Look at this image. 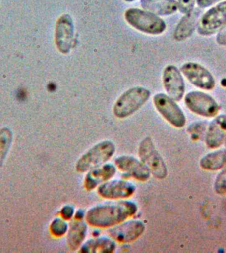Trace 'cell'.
<instances>
[{
  "label": "cell",
  "mask_w": 226,
  "mask_h": 253,
  "mask_svg": "<svg viewBox=\"0 0 226 253\" xmlns=\"http://www.w3.org/2000/svg\"><path fill=\"white\" fill-rule=\"evenodd\" d=\"M138 211V206L130 201L109 202L91 207L85 215L87 223L98 228L112 227L126 221Z\"/></svg>",
  "instance_id": "obj_1"
},
{
  "label": "cell",
  "mask_w": 226,
  "mask_h": 253,
  "mask_svg": "<svg viewBox=\"0 0 226 253\" xmlns=\"http://www.w3.org/2000/svg\"><path fill=\"white\" fill-rule=\"evenodd\" d=\"M124 17L134 29L149 35H160L166 29L164 20L146 10L131 8L125 12Z\"/></svg>",
  "instance_id": "obj_2"
},
{
  "label": "cell",
  "mask_w": 226,
  "mask_h": 253,
  "mask_svg": "<svg viewBox=\"0 0 226 253\" xmlns=\"http://www.w3.org/2000/svg\"><path fill=\"white\" fill-rule=\"evenodd\" d=\"M150 91L144 87L136 86L123 93L113 108L114 116L125 118L134 114L142 108L150 98Z\"/></svg>",
  "instance_id": "obj_3"
},
{
  "label": "cell",
  "mask_w": 226,
  "mask_h": 253,
  "mask_svg": "<svg viewBox=\"0 0 226 253\" xmlns=\"http://www.w3.org/2000/svg\"><path fill=\"white\" fill-rule=\"evenodd\" d=\"M116 147L111 140H103L95 144L79 158L75 168L79 173L89 170L106 163L114 155Z\"/></svg>",
  "instance_id": "obj_4"
},
{
  "label": "cell",
  "mask_w": 226,
  "mask_h": 253,
  "mask_svg": "<svg viewBox=\"0 0 226 253\" xmlns=\"http://www.w3.org/2000/svg\"><path fill=\"white\" fill-rule=\"evenodd\" d=\"M138 155L150 169L151 174L158 179H164L168 175V169L162 156L156 149L152 138L146 137L140 142Z\"/></svg>",
  "instance_id": "obj_5"
},
{
  "label": "cell",
  "mask_w": 226,
  "mask_h": 253,
  "mask_svg": "<svg viewBox=\"0 0 226 253\" xmlns=\"http://www.w3.org/2000/svg\"><path fill=\"white\" fill-rule=\"evenodd\" d=\"M153 102L158 112L172 126L181 128L185 125V116L173 99L168 95L159 93L155 95Z\"/></svg>",
  "instance_id": "obj_6"
},
{
  "label": "cell",
  "mask_w": 226,
  "mask_h": 253,
  "mask_svg": "<svg viewBox=\"0 0 226 253\" xmlns=\"http://www.w3.org/2000/svg\"><path fill=\"white\" fill-rule=\"evenodd\" d=\"M226 25V1H224L208 10L200 17L198 32L202 35H211Z\"/></svg>",
  "instance_id": "obj_7"
},
{
  "label": "cell",
  "mask_w": 226,
  "mask_h": 253,
  "mask_svg": "<svg viewBox=\"0 0 226 253\" xmlns=\"http://www.w3.org/2000/svg\"><path fill=\"white\" fill-rule=\"evenodd\" d=\"M75 27L73 19L68 14L60 16L56 24L55 43L59 52L68 54L72 49Z\"/></svg>",
  "instance_id": "obj_8"
},
{
  "label": "cell",
  "mask_w": 226,
  "mask_h": 253,
  "mask_svg": "<svg viewBox=\"0 0 226 253\" xmlns=\"http://www.w3.org/2000/svg\"><path fill=\"white\" fill-rule=\"evenodd\" d=\"M184 102L192 112L208 118L215 116L219 111V106L212 97L198 91L186 94Z\"/></svg>",
  "instance_id": "obj_9"
},
{
  "label": "cell",
  "mask_w": 226,
  "mask_h": 253,
  "mask_svg": "<svg viewBox=\"0 0 226 253\" xmlns=\"http://www.w3.org/2000/svg\"><path fill=\"white\" fill-rule=\"evenodd\" d=\"M146 225L142 221L133 219L123 221L109 229L111 238L120 243H131L136 240L144 232Z\"/></svg>",
  "instance_id": "obj_10"
},
{
  "label": "cell",
  "mask_w": 226,
  "mask_h": 253,
  "mask_svg": "<svg viewBox=\"0 0 226 253\" xmlns=\"http://www.w3.org/2000/svg\"><path fill=\"white\" fill-rule=\"evenodd\" d=\"M181 71L186 79L198 88L209 90L215 86V80L211 73L197 63H184L181 67Z\"/></svg>",
  "instance_id": "obj_11"
},
{
  "label": "cell",
  "mask_w": 226,
  "mask_h": 253,
  "mask_svg": "<svg viewBox=\"0 0 226 253\" xmlns=\"http://www.w3.org/2000/svg\"><path fill=\"white\" fill-rule=\"evenodd\" d=\"M136 187L130 181L122 179L109 180L101 184L97 192L101 197L109 200L124 199L132 196Z\"/></svg>",
  "instance_id": "obj_12"
},
{
  "label": "cell",
  "mask_w": 226,
  "mask_h": 253,
  "mask_svg": "<svg viewBox=\"0 0 226 253\" xmlns=\"http://www.w3.org/2000/svg\"><path fill=\"white\" fill-rule=\"evenodd\" d=\"M163 83L168 96L175 101H180L185 92V84L177 67L168 65L163 73Z\"/></svg>",
  "instance_id": "obj_13"
},
{
  "label": "cell",
  "mask_w": 226,
  "mask_h": 253,
  "mask_svg": "<svg viewBox=\"0 0 226 253\" xmlns=\"http://www.w3.org/2000/svg\"><path fill=\"white\" fill-rule=\"evenodd\" d=\"M115 166L123 173L138 181H145L150 177L151 172L142 160L132 156L123 155L115 160Z\"/></svg>",
  "instance_id": "obj_14"
},
{
  "label": "cell",
  "mask_w": 226,
  "mask_h": 253,
  "mask_svg": "<svg viewBox=\"0 0 226 253\" xmlns=\"http://www.w3.org/2000/svg\"><path fill=\"white\" fill-rule=\"evenodd\" d=\"M116 173V166L111 163L103 164L87 171L84 179V187L87 191H92L101 184L112 179Z\"/></svg>",
  "instance_id": "obj_15"
},
{
  "label": "cell",
  "mask_w": 226,
  "mask_h": 253,
  "mask_svg": "<svg viewBox=\"0 0 226 253\" xmlns=\"http://www.w3.org/2000/svg\"><path fill=\"white\" fill-rule=\"evenodd\" d=\"M201 13L200 9H194L190 13L185 14L174 30V39L182 41L190 37L198 26Z\"/></svg>",
  "instance_id": "obj_16"
},
{
  "label": "cell",
  "mask_w": 226,
  "mask_h": 253,
  "mask_svg": "<svg viewBox=\"0 0 226 253\" xmlns=\"http://www.w3.org/2000/svg\"><path fill=\"white\" fill-rule=\"evenodd\" d=\"M226 136V116H219L212 121L208 127L206 142L209 147H218Z\"/></svg>",
  "instance_id": "obj_17"
},
{
  "label": "cell",
  "mask_w": 226,
  "mask_h": 253,
  "mask_svg": "<svg viewBox=\"0 0 226 253\" xmlns=\"http://www.w3.org/2000/svg\"><path fill=\"white\" fill-rule=\"evenodd\" d=\"M141 5L144 10L158 16L172 15L178 10L175 0H141Z\"/></svg>",
  "instance_id": "obj_18"
},
{
  "label": "cell",
  "mask_w": 226,
  "mask_h": 253,
  "mask_svg": "<svg viewBox=\"0 0 226 253\" xmlns=\"http://www.w3.org/2000/svg\"><path fill=\"white\" fill-rule=\"evenodd\" d=\"M87 233V225L83 219H75L71 223L67 231V243L73 250L78 249L83 244Z\"/></svg>",
  "instance_id": "obj_19"
},
{
  "label": "cell",
  "mask_w": 226,
  "mask_h": 253,
  "mask_svg": "<svg viewBox=\"0 0 226 253\" xmlns=\"http://www.w3.org/2000/svg\"><path fill=\"white\" fill-rule=\"evenodd\" d=\"M115 249L116 244L111 237H99L83 243L80 247V252L111 253L114 252Z\"/></svg>",
  "instance_id": "obj_20"
},
{
  "label": "cell",
  "mask_w": 226,
  "mask_h": 253,
  "mask_svg": "<svg viewBox=\"0 0 226 253\" xmlns=\"http://www.w3.org/2000/svg\"><path fill=\"white\" fill-rule=\"evenodd\" d=\"M226 164V150H218L204 156L200 161V166L204 169L216 170L223 168Z\"/></svg>",
  "instance_id": "obj_21"
},
{
  "label": "cell",
  "mask_w": 226,
  "mask_h": 253,
  "mask_svg": "<svg viewBox=\"0 0 226 253\" xmlns=\"http://www.w3.org/2000/svg\"><path fill=\"white\" fill-rule=\"evenodd\" d=\"M13 133L9 127L0 129V167L5 163L13 144Z\"/></svg>",
  "instance_id": "obj_22"
},
{
  "label": "cell",
  "mask_w": 226,
  "mask_h": 253,
  "mask_svg": "<svg viewBox=\"0 0 226 253\" xmlns=\"http://www.w3.org/2000/svg\"><path fill=\"white\" fill-rule=\"evenodd\" d=\"M68 229V223L62 217H56L53 219L50 225V231L52 234L57 237H61L66 234Z\"/></svg>",
  "instance_id": "obj_23"
},
{
  "label": "cell",
  "mask_w": 226,
  "mask_h": 253,
  "mask_svg": "<svg viewBox=\"0 0 226 253\" xmlns=\"http://www.w3.org/2000/svg\"><path fill=\"white\" fill-rule=\"evenodd\" d=\"M214 188L218 193L224 194L226 193V168L216 178Z\"/></svg>",
  "instance_id": "obj_24"
},
{
  "label": "cell",
  "mask_w": 226,
  "mask_h": 253,
  "mask_svg": "<svg viewBox=\"0 0 226 253\" xmlns=\"http://www.w3.org/2000/svg\"><path fill=\"white\" fill-rule=\"evenodd\" d=\"M196 0H178V10L182 13L187 14L194 9Z\"/></svg>",
  "instance_id": "obj_25"
},
{
  "label": "cell",
  "mask_w": 226,
  "mask_h": 253,
  "mask_svg": "<svg viewBox=\"0 0 226 253\" xmlns=\"http://www.w3.org/2000/svg\"><path fill=\"white\" fill-rule=\"evenodd\" d=\"M74 207L71 205H65L61 208L60 211L61 217L65 220H69L75 215Z\"/></svg>",
  "instance_id": "obj_26"
},
{
  "label": "cell",
  "mask_w": 226,
  "mask_h": 253,
  "mask_svg": "<svg viewBox=\"0 0 226 253\" xmlns=\"http://www.w3.org/2000/svg\"><path fill=\"white\" fill-rule=\"evenodd\" d=\"M216 41L220 45H226V25L222 28L218 32L217 37H216Z\"/></svg>",
  "instance_id": "obj_27"
},
{
  "label": "cell",
  "mask_w": 226,
  "mask_h": 253,
  "mask_svg": "<svg viewBox=\"0 0 226 253\" xmlns=\"http://www.w3.org/2000/svg\"><path fill=\"white\" fill-rule=\"evenodd\" d=\"M220 1H221V0H196L198 5L202 9L213 5Z\"/></svg>",
  "instance_id": "obj_28"
},
{
  "label": "cell",
  "mask_w": 226,
  "mask_h": 253,
  "mask_svg": "<svg viewBox=\"0 0 226 253\" xmlns=\"http://www.w3.org/2000/svg\"><path fill=\"white\" fill-rule=\"evenodd\" d=\"M84 217H85V215L83 211H78L75 213V219H83Z\"/></svg>",
  "instance_id": "obj_29"
},
{
  "label": "cell",
  "mask_w": 226,
  "mask_h": 253,
  "mask_svg": "<svg viewBox=\"0 0 226 253\" xmlns=\"http://www.w3.org/2000/svg\"><path fill=\"white\" fill-rule=\"evenodd\" d=\"M124 1L126 2H133L134 1H136V0H124Z\"/></svg>",
  "instance_id": "obj_30"
},
{
  "label": "cell",
  "mask_w": 226,
  "mask_h": 253,
  "mask_svg": "<svg viewBox=\"0 0 226 253\" xmlns=\"http://www.w3.org/2000/svg\"></svg>",
  "instance_id": "obj_31"
}]
</instances>
